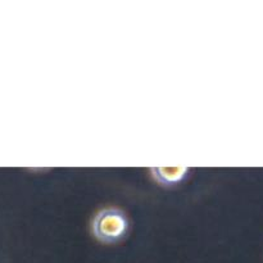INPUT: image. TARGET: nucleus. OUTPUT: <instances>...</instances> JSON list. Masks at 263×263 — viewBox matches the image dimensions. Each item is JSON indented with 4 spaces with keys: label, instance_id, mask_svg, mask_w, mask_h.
I'll list each match as a JSON object with an SVG mask.
<instances>
[{
    "label": "nucleus",
    "instance_id": "f257e3e1",
    "mask_svg": "<svg viewBox=\"0 0 263 263\" xmlns=\"http://www.w3.org/2000/svg\"><path fill=\"white\" fill-rule=\"evenodd\" d=\"M91 229L98 240L105 244H113L126 236L128 231V220L122 211L117 208H105L95 215Z\"/></svg>",
    "mask_w": 263,
    "mask_h": 263
},
{
    "label": "nucleus",
    "instance_id": "f03ea898",
    "mask_svg": "<svg viewBox=\"0 0 263 263\" xmlns=\"http://www.w3.org/2000/svg\"><path fill=\"white\" fill-rule=\"evenodd\" d=\"M187 167H154L151 170L152 176L162 185H175L186 177Z\"/></svg>",
    "mask_w": 263,
    "mask_h": 263
}]
</instances>
